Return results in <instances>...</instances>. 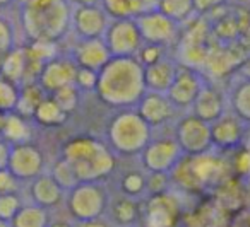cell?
Here are the masks:
<instances>
[{"mask_svg":"<svg viewBox=\"0 0 250 227\" xmlns=\"http://www.w3.org/2000/svg\"><path fill=\"white\" fill-rule=\"evenodd\" d=\"M110 222L120 227H134V224L143 219V205L137 198L127 195H120L108 207Z\"/></svg>","mask_w":250,"mask_h":227,"instance_id":"22","label":"cell"},{"mask_svg":"<svg viewBox=\"0 0 250 227\" xmlns=\"http://www.w3.org/2000/svg\"><path fill=\"white\" fill-rule=\"evenodd\" d=\"M69 114L52 99V96H46L42 103L38 104L35 114H33V120L40 125V127L45 128H55V127H62L67 121Z\"/></svg>","mask_w":250,"mask_h":227,"instance_id":"25","label":"cell"},{"mask_svg":"<svg viewBox=\"0 0 250 227\" xmlns=\"http://www.w3.org/2000/svg\"><path fill=\"white\" fill-rule=\"evenodd\" d=\"M245 149H247V152H249V154H250V142H249V144L245 145Z\"/></svg>","mask_w":250,"mask_h":227,"instance_id":"53","label":"cell"},{"mask_svg":"<svg viewBox=\"0 0 250 227\" xmlns=\"http://www.w3.org/2000/svg\"><path fill=\"white\" fill-rule=\"evenodd\" d=\"M24 202L21 200L19 193H9V195H0V219L11 222L16 213L21 210Z\"/></svg>","mask_w":250,"mask_h":227,"instance_id":"35","label":"cell"},{"mask_svg":"<svg viewBox=\"0 0 250 227\" xmlns=\"http://www.w3.org/2000/svg\"><path fill=\"white\" fill-rule=\"evenodd\" d=\"M77 63L72 57H55L43 65L36 82L42 86L46 94L62 89L65 86H72L76 80Z\"/></svg>","mask_w":250,"mask_h":227,"instance_id":"13","label":"cell"},{"mask_svg":"<svg viewBox=\"0 0 250 227\" xmlns=\"http://www.w3.org/2000/svg\"><path fill=\"white\" fill-rule=\"evenodd\" d=\"M19 93H21V86L0 76V111L4 113L16 111L19 103Z\"/></svg>","mask_w":250,"mask_h":227,"instance_id":"32","label":"cell"},{"mask_svg":"<svg viewBox=\"0 0 250 227\" xmlns=\"http://www.w3.org/2000/svg\"><path fill=\"white\" fill-rule=\"evenodd\" d=\"M50 174L53 176V179H55V181L59 183L63 189H65V191L72 189L74 186H77L81 183L79 178H77V174H76V171L72 169V166H70L63 157H59L55 162H53Z\"/></svg>","mask_w":250,"mask_h":227,"instance_id":"31","label":"cell"},{"mask_svg":"<svg viewBox=\"0 0 250 227\" xmlns=\"http://www.w3.org/2000/svg\"><path fill=\"white\" fill-rule=\"evenodd\" d=\"M9 154H11V144L5 138L0 137V169L7 168Z\"/></svg>","mask_w":250,"mask_h":227,"instance_id":"44","label":"cell"},{"mask_svg":"<svg viewBox=\"0 0 250 227\" xmlns=\"http://www.w3.org/2000/svg\"><path fill=\"white\" fill-rule=\"evenodd\" d=\"M29 198L31 203L43 207V208L50 210L59 207L62 202H65L67 191L53 179L50 172H43L38 178H35L29 183Z\"/></svg>","mask_w":250,"mask_h":227,"instance_id":"16","label":"cell"},{"mask_svg":"<svg viewBox=\"0 0 250 227\" xmlns=\"http://www.w3.org/2000/svg\"><path fill=\"white\" fill-rule=\"evenodd\" d=\"M136 58L139 60V63L143 67H149V65H153V63H156L165 58V46L144 43V45L141 46L139 52H137Z\"/></svg>","mask_w":250,"mask_h":227,"instance_id":"36","label":"cell"},{"mask_svg":"<svg viewBox=\"0 0 250 227\" xmlns=\"http://www.w3.org/2000/svg\"><path fill=\"white\" fill-rule=\"evenodd\" d=\"M180 219V202L170 191L149 195L143 205L144 227H177Z\"/></svg>","mask_w":250,"mask_h":227,"instance_id":"10","label":"cell"},{"mask_svg":"<svg viewBox=\"0 0 250 227\" xmlns=\"http://www.w3.org/2000/svg\"><path fill=\"white\" fill-rule=\"evenodd\" d=\"M48 227H76L72 222H69V220H53V222H50Z\"/></svg>","mask_w":250,"mask_h":227,"instance_id":"48","label":"cell"},{"mask_svg":"<svg viewBox=\"0 0 250 227\" xmlns=\"http://www.w3.org/2000/svg\"><path fill=\"white\" fill-rule=\"evenodd\" d=\"M194 2V11L197 16H206L218 11L225 5L226 0H192Z\"/></svg>","mask_w":250,"mask_h":227,"instance_id":"41","label":"cell"},{"mask_svg":"<svg viewBox=\"0 0 250 227\" xmlns=\"http://www.w3.org/2000/svg\"><path fill=\"white\" fill-rule=\"evenodd\" d=\"M19 18L29 41L57 43L70 29L72 5L69 0H24Z\"/></svg>","mask_w":250,"mask_h":227,"instance_id":"2","label":"cell"},{"mask_svg":"<svg viewBox=\"0 0 250 227\" xmlns=\"http://www.w3.org/2000/svg\"><path fill=\"white\" fill-rule=\"evenodd\" d=\"M72 58L76 60V63L79 67L100 72L108 63V60L111 58V53L103 38L79 39L77 45L74 46Z\"/></svg>","mask_w":250,"mask_h":227,"instance_id":"17","label":"cell"},{"mask_svg":"<svg viewBox=\"0 0 250 227\" xmlns=\"http://www.w3.org/2000/svg\"><path fill=\"white\" fill-rule=\"evenodd\" d=\"M100 5L110 19H134L137 16L136 0H101Z\"/></svg>","mask_w":250,"mask_h":227,"instance_id":"30","label":"cell"},{"mask_svg":"<svg viewBox=\"0 0 250 227\" xmlns=\"http://www.w3.org/2000/svg\"><path fill=\"white\" fill-rule=\"evenodd\" d=\"M67 212L76 222L103 217L110 207L108 191L101 183L81 181L77 186L67 191Z\"/></svg>","mask_w":250,"mask_h":227,"instance_id":"5","label":"cell"},{"mask_svg":"<svg viewBox=\"0 0 250 227\" xmlns=\"http://www.w3.org/2000/svg\"><path fill=\"white\" fill-rule=\"evenodd\" d=\"M98 84V72L91 69H84V67L77 65V74L76 80H74V86L81 91V93H89V91L96 89Z\"/></svg>","mask_w":250,"mask_h":227,"instance_id":"37","label":"cell"},{"mask_svg":"<svg viewBox=\"0 0 250 227\" xmlns=\"http://www.w3.org/2000/svg\"><path fill=\"white\" fill-rule=\"evenodd\" d=\"M5 114H7V113H4V111H0V132H2V128H4Z\"/></svg>","mask_w":250,"mask_h":227,"instance_id":"51","label":"cell"},{"mask_svg":"<svg viewBox=\"0 0 250 227\" xmlns=\"http://www.w3.org/2000/svg\"><path fill=\"white\" fill-rule=\"evenodd\" d=\"M170 181L171 178L168 172H149L147 174V193L154 195V193L168 191Z\"/></svg>","mask_w":250,"mask_h":227,"instance_id":"39","label":"cell"},{"mask_svg":"<svg viewBox=\"0 0 250 227\" xmlns=\"http://www.w3.org/2000/svg\"><path fill=\"white\" fill-rule=\"evenodd\" d=\"M19 191V179L7 168L0 169V195Z\"/></svg>","mask_w":250,"mask_h":227,"instance_id":"40","label":"cell"},{"mask_svg":"<svg viewBox=\"0 0 250 227\" xmlns=\"http://www.w3.org/2000/svg\"><path fill=\"white\" fill-rule=\"evenodd\" d=\"M202 87H204V82H202L201 76L192 67L178 65L177 77H175L171 87L168 89L167 96L170 97L175 108L185 110V108L194 106Z\"/></svg>","mask_w":250,"mask_h":227,"instance_id":"14","label":"cell"},{"mask_svg":"<svg viewBox=\"0 0 250 227\" xmlns=\"http://www.w3.org/2000/svg\"><path fill=\"white\" fill-rule=\"evenodd\" d=\"M137 5V16L144 14V12L158 11V5H160V0H136Z\"/></svg>","mask_w":250,"mask_h":227,"instance_id":"43","label":"cell"},{"mask_svg":"<svg viewBox=\"0 0 250 227\" xmlns=\"http://www.w3.org/2000/svg\"><path fill=\"white\" fill-rule=\"evenodd\" d=\"M238 70H240V74H242V76L245 77L247 80H250V55L245 57V58L240 62Z\"/></svg>","mask_w":250,"mask_h":227,"instance_id":"46","label":"cell"},{"mask_svg":"<svg viewBox=\"0 0 250 227\" xmlns=\"http://www.w3.org/2000/svg\"><path fill=\"white\" fill-rule=\"evenodd\" d=\"M19 2H24V0H19Z\"/></svg>","mask_w":250,"mask_h":227,"instance_id":"54","label":"cell"},{"mask_svg":"<svg viewBox=\"0 0 250 227\" xmlns=\"http://www.w3.org/2000/svg\"><path fill=\"white\" fill-rule=\"evenodd\" d=\"M0 137L5 138L11 145L29 142V138H31V127L28 123V118L16 113V111L7 113L5 114L4 128L0 132Z\"/></svg>","mask_w":250,"mask_h":227,"instance_id":"24","label":"cell"},{"mask_svg":"<svg viewBox=\"0 0 250 227\" xmlns=\"http://www.w3.org/2000/svg\"><path fill=\"white\" fill-rule=\"evenodd\" d=\"M120 191L122 195L139 198L147 191V178L141 171H127L120 178Z\"/></svg>","mask_w":250,"mask_h":227,"instance_id":"29","label":"cell"},{"mask_svg":"<svg viewBox=\"0 0 250 227\" xmlns=\"http://www.w3.org/2000/svg\"><path fill=\"white\" fill-rule=\"evenodd\" d=\"M50 222L48 210L36 203H24L11 220V227H48Z\"/></svg>","mask_w":250,"mask_h":227,"instance_id":"26","label":"cell"},{"mask_svg":"<svg viewBox=\"0 0 250 227\" xmlns=\"http://www.w3.org/2000/svg\"><path fill=\"white\" fill-rule=\"evenodd\" d=\"M69 2L72 7H77V5H96L101 0H69Z\"/></svg>","mask_w":250,"mask_h":227,"instance_id":"47","label":"cell"},{"mask_svg":"<svg viewBox=\"0 0 250 227\" xmlns=\"http://www.w3.org/2000/svg\"><path fill=\"white\" fill-rule=\"evenodd\" d=\"M103 39L111 57H136L144 45L136 18L111 19Z\"/></svg>","mask_w":250,"mask_h":227,"instance_id":"7","label":"cell"},{"mask_svg":"<svg viewBox=\"0 0 250 227\" xmlns=\"http://www.w3.org/2000/svg\"><path fill=\"white\" fill-rule=\"evenodd\" d=\"M76 227H111V222L103 217H98V219L91 220H83V222H77Z\"/></svg>","mask_w":250,"mask_h":227,"instance_id":"45","label":"cell"},{"mask_svg":"<svg viewBox=\"0 0 250 227\" xmlns=\"http://www.w3.org/2000/svg\"><path fill=\"white\" fill-rule=\"evenodd\" d=\"M136 110L151 127L156 128L165 125L167 121H170L173 118L177 108L173 106V103H171L167 94L146 91V94L137 103Z\"/></svg>","mask_w":250,"mask_h":227,"instance_id":"15","label":"cell"},{"mask_svg":"<svg viewBox=\"0 0 250 227\" xmlns=\"http://www.w3.org/2000/svg\"><path fill=\"white\" fill-rule=\"evenodd\" d=\"M144 67L136 57H111L98 72V99L111 108L129 110L146 94Z\"/></svg>","mask_w":250,"mask_h":227,"instance_id":"1","label":"cell"},{"mask_svg":"<svg viewBox=\"0 0 250 227\" xmlns=\"http://www.w3.org/2000/svg\"><path fill=\"white\" fill-rule=\"evenodd\" d=\"M12 2H16V0H0V9L9 7V5H11Z\"/></svg>","mask_w":250,"mask_h":227,"instance_id":"49","label":"cell"},{"mask_svg":"<svg viewBox=\"0 0 250 227\" xmlns=\"http://www.w3.org/2000/svg\"><path fill=\"white\" fill-rule=\"evenodd\" d=\"M136 22L139 26L144 43L160 45L167 48V46L173 45L178 38V24L165 14H161L160 11H151L136 16Z\"/></svg>","mask_w":250,"mask_h":227,"instance_id":"11","label":"cell"},{"mask_svg":"<svg viewBox=\"0 0 250 227\" xmlns=\"http://www.w3.org/2000/svg\"><path fill=\"white\" fill-rule=\"evenodd\" d=\"M12 48H16L14 28H12L9 19H5L4 16H0V52L7 53Z\"/></svg>","mask_w":250,"mask_h":227,"instance_id":"38","label":"cell"},{"mask_svg":"<svg viewBox=\"0 0 250 227\" xmlns=\"http://www.w3.org/2000/svg\"><path fill=\"white\" fill-rule=\"evenodd\" d=\"M192 113L211 125L225 114V96L212 86H204L192 106Z\"/></svg>","mask_w":250,"mask_h":227,"instance_id":"21","label":"cell"},{"mask_svg":"<svg viewBox=\"0 0 250 227\" xmlns=\"http://www.w3.org/2000/svg\"><path fill=\"white\" fill-rule=\"evenodd\" d=\"M48 94L42 89L38 82H26L21 86V93H19V103L16 108V113L22 114L24 118H33L38 104L42 103Z\"/></svg>","mask_w":250,"mask_h":227,"instance_id":"27","label":"cell"},{"mask_svg":"<svg viewBox=\"0 0 250 227\" xmlns=\"http://www.w3.org/2000/svg\"><path fill=\"white\" fill-rule=\"evenodd\" d=\"M235 171L238 174H250V154L243 147L235 157Z\"/></svg>","mask_w":250,"mask_h":227,"instance_id":"42","label":"cell"},{"mask_svg":"<svg viewBox=\"0 0 250 227\" xmlns=\"http://www.w3.org/2000/svg\"><path fill=\"white\" fill-rule=\"evenodd\" d=\"M153 140V127L137 110H122L106 125V144L117 155H139Z\"/></svg>","mask_w":250,"mask_h":227,"instance_id":"4","label":"cell"},{"mask_svg":"<svg viewBox=\"0 0 250 227\" xmlns=\"http://www.w3.org/2000/svg\"><path fill=\"white\" fill-rule=\"evenodd\" d=\"M175 140L184 155H201L211 151V125L197 118L194 113L180 118L175 127Z\"/></svg>","mask_w":250,"mask_h":227,"instance_id":"6","label":"cell"},{"mask_svg":"<svg viewBox=\"0 0 250 227\" xmlns=\"http://www.w3.org/2000/svg\"><path fill=\"white\" fill-rule=\"evenodd\" d=\"M208 29H204L202 22H195L187 35L182 39V65L194 67L197 63H206L209 53L212 48L206 46V36H208Z\"/></svg>","mask_w":250,"mask_h":227,"instance_id":"19","label":"cell"},{"mask_svg":"<svg viewBox=\"0 0 250 227\" xmlns=\"http://www.w3.org/2000/svg\"><path fill=\"white\" fill-rule=\"evenodd\" d=\"M110 21V16L104 12L100 4L77 5V7H72L70 28L74 29L79 39L103 38Z\"/></svg>","mask_w":250,"mask_h":227,"instance_id":"12","label":"cell"},{"mask_svg":"<svg viewBox=\"0 0 250 227\" xmlns=\"http://www.w3.org/2000/svg\"><path fill=\"white\" fill-rule=\"evenodd\" d=\"M0 227H11V222H7V220L0 219Z\"/></svg>","mask_w":250,"mask_h":227,"instance_id":"52","label":"cell"},{"mask_svg":"<svg viewBox=\"0 0 250 227\" xmlns=\"http://www.w3.org/2000/svg\"><path fill=\"white\" fill-rule=\"evenodd\" d=\"M178 72V63L173 60L167 58L153 63L149 67H144V82L146 89L151 93H163L167 94L168 89L173 84L175 77Z\"/></svg>","mask_w":250,"mask_h":227,"instance_id":"20","label":"cell"},{"mask_svg":"<svg viewBox=\"0 0 250 227\" xmlns=\"http://www.w3.org/2000/svg\"><path fill=\"white\" fill-rule=\"evenodd\" d=\"M182 157L184 152L175 137L154 138L139 154L141 164L147 172H168V174L173 171Z\"/></svg>","mask_w":250,"mask_h":227,"instance_id":"8","label":"cell"},{"mask_svg":"<svg viewBox=\"0 0 250 227\" xmlns=\"http://www.w3.org/2000/svg\"><path fill=\"white\" fill-rule=\"evenodd\" d=\"M63 157L76 171L79 181L101 183L117 168V154L106 142L91 135H77L62 145Z\"/></svg>","mask_w":250,"mask_h":227,"instance_id":"3","label":"cell"},{"mask_svg":"<svg viewBox=\"0 0 250 227\" xmlns=\"http://www.w3.org/2000/svg\"><path fill=\"white\" fill-rule=\"evenodd\" d=\"M7 169L19 181H33L45 172V155L43 151L31 140L11 145Z\"/></svg>","mask_w":250,"mask_h":227,"instance_id":"9","label":"cell"},{"mask_svg":"<svg viewBox=\"0 0 250 227\" xmlns=\"http://www.w3.org/2000/svg\"><path fill=\"white\" fill-rule=\"evenodd\" d=\"M231 106H233V113H235L240 120L250 121V80L242 82L233 91Z\"/></svg>","mask_w":250,"mask_h":227,"instance_id":"33","label":"cell"},{"mask_svg":"<svg viewBox=\"0 0 250 227\" xmlns=\"http://www.w3.org/2000/svg\"><path fill=\"white\" fill-rule=\"evenodd\" d=\"M211 138L214 147L223 149V151L235 149L243 138L242 120L235 113H225L221 118L211 123Z\"/></svg>","mask_w":250,"mask_h":227,"instance_id":"18","label":"cell"},{"mask_svg":"<svg viewBox=\"0 0 250 227\" xmlns=\"http://www.w3.org/2000/svg\"><path fill=\"white\" fill-rule=\"evenodd\" d=\"M158 11L167 18H170L171 21H175L177 24L188 22L192 16L195 14L192 0H160Z\"/></svg>","mask_w":250,"mask_h":227,"instance_id":"28","label":"cell"},{"mask_svg":"<svg viewBox=\"0 0 250 227\" xmlns=\"http://www.w3.org/2000/svg\"><path fill=\"white\" fill-rule=\"evenodd\" d=\"M81 94L83 93L72 84V86H65V87H62V89L55 91V93H52L50 96H52V99L55 101L67 114H70L77 110V106H79Z\"/></svg>","mask_w":250,"mask_h":227,"instance_id":"34","label":"cell"},{"mask_svg":"<svg viewBox=\"0 0 250 227\" xmlns=\"http://www.w3.org/2000/svg\"><path fill=\"white\" fill-rule=\"evenodd\" d=\"M0 76H4L11 82L22 86L26 82V76H28V58H26V50L24 46H16L5 57L4 67Z\"/></svg>","mask_w":250,"mask_h":227,"instance_id":"23","label":"cell"},{"mask_svg":"<svg viewBox=\"0 0 250 227\" xmlns=\"http://www.w3.org/2000/svg\"><path fill=\"white\" fill-rule=\"evenodd\" d=\"M7 53H5V52H0V72H2V67H4V62H5V57H7Z\"/></svg>","mask_w":250,"mask_h":227,"instance_id":"50","label":"cell"}]
</instances>
